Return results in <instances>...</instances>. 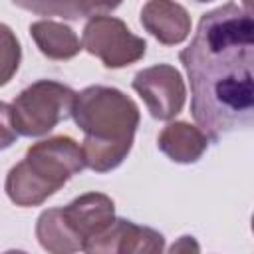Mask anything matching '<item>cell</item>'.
<instances>
[{"mask_svg":"<svg viewBox=\"0 0 254 254\" xmlns=\"http://www.w3.org/2000/svg\"><path fill=\"white\" fill-rule=\"evenodd\" d=\"M190 81V113L216 143L246 129L254 107V20L250 8L226 2L200 16L196 32L179 54Z\"/></svg>","mask_w":254,"mask_h":254,"instance_id":"1","label":"cell"},{"mask_svg":"<svg viewBox=\"0 0 254 254\" xmlns=\"http://www.w3.org/2000/svg\"><path fill=\"white\" fill-rule=\"evenodd\" d=\"M71 117L83 131L85 167L95 173H109L125 161L141 121L137 103L111 85H89L75 91Z\"/></svg>","mask_w":254,"mask_h":254,"instance_id":"2","label":"cell"},{"mask_svg":"<svg viewBox=\"0 0 254 254\" xmlns=\"http://www.w3.org/2000/svg\"><path fill=\"white\" fill-rule=\"evenodd\" d=\"M75 91L54 79H38L12 101V117L18 135L42 137L58 123L71 117Z\"/></svg>","mask_w":254,"mask_h":254,"instance_id":"3","label":"cell"},{"mask_svg":"<svg viewBox=\"0 0 254 254\" xmlns=\"http://www.w3.org/2000/svg\"><path fill=\"white\" fill-rule=\"evenodd\" d=\"M81 48L101 60L109 69L127 67L139 62L147 52V42L133 34L127 24L115 16H91L81 34Z\"/></svg>","mask_w":254,"mask_h":254,"instance_id":"4","label":"cell"},{"mask_svg":"<svg viewBox=\"0 0 254 254\" xmlns=\"http://www.w3.org/2000/svg\"><path fill=\"white\" fill-rule=\"evenodd\" d=\"M131 85L153 119L171 121L185 107L187 85L181 71L171 64H155L139 69Z\"/></svg>","mask_w":254,"mask_h":254,"instance_id":"5","label":"cell"},{"mask_svg":"<svg viewBox=\"0 0 254 254\" xmlns=\"http://www.w3.org/2000/svg\"><path fill=\"white\" fill-rule=\"evenodd\" d=\"M24 161L56 192L85 169L81 145L69 135H56L30 145Z\"/></svg>","mask_w":254,"mask_h":254,"instance_id":"6","label":"cell"},{"mask_svg":"<svg viewBox=\"0 0 254 254\" xmlns=\"http://www.w3.org/2000/svg\"><path fill=\"white\" fill-rule=\"evenodd\" d=\"M165 250V236L155 228L117 218L97 238L89 240L83 252L89 254H157Z\"/></svg>","mask_w":254,"mask_h":254,"instance_id":"7","label":"cell"},{"mask_svg":"<svg viewBox=\"0 0 254 254\" xmlns=\"http://www.w3.org/2000/svg\"><path fill=\"white\" fill-rule=\"evenodd\" d=\"M64 216L71 230L83 242V248L89 240L105 232L115 220V202L103 192H85L73 198L69 204L62 206Z\"/></svg>","mask_w":254,"mask_h":254,"instance_id":"8","label":"cell"},{"mask_svg":"<svg viewBox=\"0 0 254 254\" xmlns=\"http://www.w3.org/2000/svg\"><path fill=\"white\" fill-rule=\"evenodd\" d=\"M141 26L163 46H179L190 36V16L175 0H147L141 8Z\"/></svg>","mask_w":254,"mask_h":254,"instance_id":"9","label":"cell"},{"mask_svg":"<svg viewBox=\"0 0 254 254\" xmlns=\"http://www.w3.org/2000/svg\"><path fill=\"white\" fill-rule=\"evenodd\" d=\"M157 147L173 163L190 165L204 155L208 147V137L198 125H192L189 121H173L165 125L159 133Z\"/></svg>","mask_w":254,"mask_h":254,"instance_id":"10","label":"cell"},{"mask_svg":"<svg viewBox=\"0 0 254 254\" xmlns=\"http://www.w3.org/2000/svg\"><path fill=\"white\" fill-rule=\"evenodd\" d=\"M30 36L36 42L38 50L56 62H65L75 58L83 48L77 34L64 22L56 20H38L30 24Z\"/></svg>","mask_w":254,"mask_h":254,"instance_id":"11","label":"cell"},{"mask_svg":"<svg viewBox=\"0 0 254 254\" xmlns=\"http://www.w3.org/2000/svg\"><path fill=\"white\" fill-rule=\"evenodd\" d=\"M36 238L40 246L52 254L83 252V242L67 224L62 208H48L38 216Z\"/></svg>","mask_w":254,"mask_h":254,"instance_id":"12","label":"cell"},{"mask_svg":"<svg viewBox=\"0 0 254 254\" xmlns=\"http://www.w3.org/2000/svg\"><path fill=\"white\" fill-rule=\"evenodd\" d=\"M4 190L8 194V198L16 204V206H40L44 204L52 194H56V190L42 181L22 159L20 163H16L8 175H6V183H4Z\"/></svg>","mask_w":254,"mask_h":254,"instance_id":"13","label":"cell"},{"mask_svg":"<svg viewBox=\"0 0 254 254\" xmlns=\"http://www.w3.org/2000/svg\"><path fill=\"white\" fill-rule=\"evenodd\" d=\"M22 62V48L12 28L0 22V87L6 85L18 71Z\"/></svg>","mask_w":254,"mask_h":254,"instance_id":"14","label":"cell"},{"mask_svg":"<svg viewBox=\"0 0 254 254\" xmlns=\"http://www.w3.org/2000/svg\"><path fill=\"white\" fill-rule=\"evenodd\" d=\"M12 4L38 16H60L64 20L83 18L79 0H12Z\"/></svg>","mask_w":254,"mask_h":254,"instance_id":"15","label":"cell"},{"mask_svg":"<svg viewBox=\"0 0 254 254\" xmlns=\"http://www.w3.org/2000/svg\"><path fill=\"white\" fill-rule=\"evenodd\" d=\"M16 137H18V131L14 127L12 105H8L6 101H0V151L12 147Z\"/></svg>","mask_w":254,"mask_h":254,"instance_id":"16","label":"cell"},{"mask_svg":"<svg viewBox=\"0 0 254 254\" xmlns=\"http://www.w3.org/2000/svg\"><path fill=\"white\" fill-rule=\"evenodd\" d=\"M79 2H81L83 18H91V16H103L107 12H113L115 8H119L123 0H79Z\"/></svg>","mask_w":254,"mask_h":254,"instance_id":"17","label":"cell"},{"mask_svg":"<svg viewBox=\"0 0 254 254\" xmlns=\"http://www.w3.org/2000/svg\"><path fill=\"white\" fill-rule=\"evenodd\" d=\"M196 2H212V0H196Z\"/></svg>","mask_w":254,"mask_h":254,"instance_id":"18","label":"cell"}]
</instances>
